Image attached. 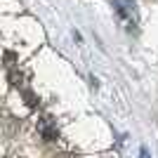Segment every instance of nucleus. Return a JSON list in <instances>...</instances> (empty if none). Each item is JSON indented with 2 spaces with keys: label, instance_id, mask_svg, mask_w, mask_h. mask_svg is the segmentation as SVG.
Segmentation results:
<instances>
[{
  "label": "nucleus",
  "instance_id": "nucleus-2",
  "mask_svg": "<svg viewBox=\"0 0 158 158\" xmlns=\"http://www.w3.org/2000/svg\"><path fill=\"white\" fill-rule=\"evenodd\" d=\"M5 59H7V66H12V61H14V54H12V52H5Z\"/></svg>",
  "mask_w": 158,
  "mask_h": 158
},
{
  "label": "nucleus",
  "instance_id": "nucleus-1",
  "mask_svg": "<svg viewBox=\"0 0 158 158\" xmlns=\"http://www.w3.org/2000/svg\"><path fill=\"white\" fill-rule=\"evenodd\" d=\"M38 132L43 135V139L45 142H57L59 139V130H57V123H54V118H43L38 123Z\"/></svg>",
  "mask_w": 158,
  "mask_h": 158
}]
</instances>
